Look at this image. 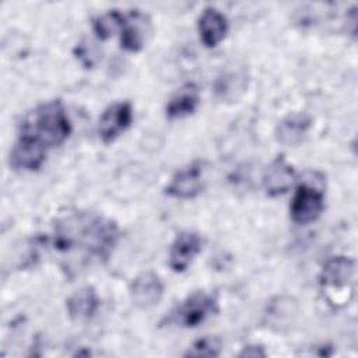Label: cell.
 <instances>
[{
    "label": "cell",
    "instance_id": "7a4b0ae2",
    "mask_svg": "<svg viewBox=\"0 0 358 358\" xmlns=\"http://www.w3.org/2000/svg\"><path fill=\"white\" fill-rule=\"evenodd\" d=\"M71 133V122L60 101L41 103L27 115L20 126V134L46 150L63 144Z\"/></svg>",
    "mask_w": 358,
    "mask_h": 358
},
{
    "label": "cell",
    "instance_id": "8992f818",
    "mask_svg": "<svg viewBox=\"0 0 358 358\" xmlns=\"http://www.w3.org/2000/svg\"><path fill=\"white\" fill-rule=\"evenodd\" d=\"M133 120V109L130 102H115L109 105L99 117V138L109 144L115 141L123 131L129 129Z\"/></svg>",
    "mask_w": 358,
    "mask_h": 358
},
{
    "label": "cell",
    "instance_id": "52a82bcc",
    "mask_svg": "<svg viewBox=\"0 0 358 358\" xmlns=\"http://www.w3.org/2000/svg\"><path fill=\"white\" fill-rule=\"evenodd\" d=\"M201 236L194 231H183L171 245L168 264L175 273H183L201 250Z\"/></svg>",
    "mask_w": 358,
    "mask_h": 358
},
{
    "label": "cell",
    "instance_id": "7c38bea8",
    "mask_svg": "<svg viewBox=\"0 0 358 358\" xmlns=\"http://www.w3.org/2000/svg\"><path fill=\"white\" fill-rule=\"evenodd\" d=\"M354 275V262L345 256H333L326 260L320 271V284L323 288L343 289Z\"/></svg>",
    "mask_w": 358,
    "mask_h": 358
},
{
    "label": "cell",
    "instance_id": "3957f363",
    "mask_svg": "<svg viewBox=\"0 0 358 358\" xmlns=\"http://www.w3.org/2000/svg\"><path fill=\"white\" fill-rule=\"evenodd\" d=\"M218 312V301L213 294L196 291L182 301L166 317V322L179 327L192 329L203 324Z\"/></svg>",
    "mask_w": 358,
    "mask_h": 358
},
{
    "label": "cell",
    "instance_id": "4fadbf2b",
    "mask_svg": "<svg viewBox=\"0 0 358 358\" xmlns=\"http://www.w3.org/2000/svg\"><path fill=\"white\" fill-rule=\"evenodd\" d=\"M66 309L73 320L85 322L92 319L99 309V298L96 291L90 285L80 288L67 298Z\"/></svg>",
    "mask_w": 358,
    "mask_h": 358
},
{
    "label": "cell",
    "instance_id": "9c48e42d",
    "mask_svg": "<svg viewBox=\"0 0 358 358\" xmlns=\"http://www.w3.org/2000/svg\"><path fill=\"white\" fill-rule=\"evenodd\" d=\"M129 292L133 303L137 308L150 309L159 302L164 294V285L157 274L145 271L138 274L131 281Z\"/></svg>",
    "mask_w": 358,
    "mask_h": 358
},
{
    "label": "cell",
    "instance_id": "ba28073f",
    "mask_svg": "<svg viewBox=\"0 0 358 358\" xmlns=\"http://www.w3.org/2000/svg\"><path fill=\"white\" fill-rule=\"evenodd\" d=\"M48 150L38 143L27 138L24 136H18L14 147L10 152V165L15 171L32 172L42 166L46 159Z\"/></svg>",
    "mask_w": 358,
    "mask_h": 358
},
{
    "label": "cell",
    "instance_id": "6da1fadb",
    "mask_svg": "<svg viewBox=\"0 0 358 358\" xmlns=\"http://www.w3.org/2000/svg\"><path fill=\"white\" fill-rule=\"evenodd\" d=\"M120 232L117 225L92 211H73L56 220L50 234L38 236V246L49 248L67 274L105 263Z\"/></svg>",
    "mask_w": 358,
    "mask_h": 358
},
{
    "label": "cell",
    "instance_id": "30bf717a",
    "mask_svg": "<svg viewBox=\"0 0 358 358\" xmlns=\"http://www.w3.org/2000/svg\"><path fill=\"white\" fill-rule=\"evenodd\" d=\"M295 179V171L292 165L287 162L284 155H278L271 161L263 173V186L268 196L275 197L284 194Z\"/></svg>",
    "mask_w": 358,
    "mask_h": 358
},
{
    "label": "cell",
    "instance_id": "2e32d148",
    "mask_svg": "<svg viewBox=\"0 0 358 358\" xmlns=\"http://www.w3.org/2000/svg\"><path fill=\"white\" fill-rule=\"evenodd\" d=\"M199 106V92L193 84L179 90L166 103L165 113L169 119H179L196 112Z\"/></svg>",
    "mask_w": 358,
    "mask_h": 358
},
{
    "label": "cell",
    "instance_id": "e0dca14e",
    "mask_svg": "<svg viewBox=\"0 0 358 358\" xmlns=\"http://www.w3.org/2000/svg\"><path fill=\"white\" fill-rule=\"evenodd\" d=\"M126 15L122 14L119 10H109L101 15H98L92 21V28L95 35L99 39H108L113 32L120 31L123 27Z\"/></svg>",
    "mask_w": 358,
    "mask_h": 358
},
{
    "label": "cell",
    "instance_id": "5b68a950",
    "mask_svg": "<svg viewBox=\"0 0 358 358\" xmlns=\"http://www.w3.org/2000/svg\"><path fill=\"white\" fill-rule=\"evenodd\" d=\"M206 187V164L203 161H194L189 166L178 171L171 182L165 186L166 196L189 200L197 197Z\"/></svg>",
    "mask_w": 358,
    "mask_h": 358
},
{
    "label": "cell",
    "instance_id": "5bb4252c",
    "mask_svg": "<svg viewBox=\"0 0 358 358\" xmlns=\"http://www.w3.org/2000/svg\"><path fill=\"white\" fill-rule=\"evenodd\" d=\"M148 20L140 11H131L126 15L120 29V45L129 52H138L145 41Z\"/></svg>",
    "mask_w": 358,
    "mask_h": 358
},
{
    "label": "cell",
    "instance_id": "8fae6325",
    "mask_svg": "<svg viewBox=\"0 0 358 358\" xmlns=\"http://www.w3.org/2000/svg\"><path fill=\"white\" fill-rule=\"evenodd\" d=\"M200 41L206 48H215L228 32L227 17L214 7H206L199 17Z\"/></svg>",
    "mask_w": 358,
    "mask_h": 358
},
{
    "label": "cell",
    "instance_id": "277c9868",
    "mask_svg": "<svg viewBox=\"0 0 358 358\" xmlns=\"http://www.w3.org/2000/svg\"><path fill=\"white\" fill-rule=\"evenodd\" d=\"M324 208V193L316 185L301 183L291 200L289 214L295 224L308 225L316 221Z\"/></svg>",
    "mask_w": 358,
    "mask_h": 358
},
{
    "label": "cell",
    "instance_id": "ac0fdd59",
    "mask_svg": "<svg viewBox=\"0 0 358 358\" xmlns=\"http://www.w3.org/2000/svg\"><path fill=\"white\" fill-rule=\"evenodd\" d=\"M221 354V340L218 337L207 336L203 338H199L189 347V350L185 352V357H206V358H214Z\"/></svg>",
    "mask_w": 358,
    "mask_h": 358
},
{
    "label": "cell",
    "instance_id": "9a60e30c",
    "mask_svg": "<svg viewBox=\"0 0 358 358\" xmlns=\"http://www.w3.org/2000/svg\"><path fill=\"white\" fill-rule=\"evenodd\" d=\"M310 126L312 120L308 115L294 113L278 123L275 129V137L281 144L296 145L301 141H303Z\"/></svg>",
    "mask_w": 358,
    "mask_h": 358
},
{
    "label": "cell",
    "instance_id": "d6986e66",
    "mask_svg": "<svg viewBox=\"0 0 358 358\" xmlns=\"http://www.w3.org/2000/svg\"><path fill=\"white\" fill-rule=\"evenodd\" d=\"M267 352L262 345H246L242 348L239 352V357L242 358H263L266 357Z\"/></svg>",
    "mask_w": 358,
    "mask_h": 358
}]
</instances>
